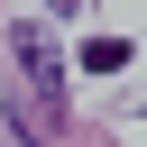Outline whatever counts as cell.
I'll return each instance as SVG.
<instances>
[{"label": "cell", "mask_w": 147, "mask_h": 147, "mask_svg": "<svg viewBox=\"0 0 147 147\" xmlns=\"http://www.w3.org/2000/svg\"><path fill=\"white\" fill-rule=\"evenodd\" d=\"M9 55H18V83H28V110H18V119H28V138L46 147V138L64 129V119H55V110H64V64H55V37H46V28H9Z\"/></svg>", "instance_id": "obj_1"}, {"label": "cell", "mask_w": 147, "mask_h": 147, "mask_svg": "<svg viewBox=\"0 0 147 147\" xmlns=\"http://www.w3.org/2000/svg\"><path fill=\"white\" fill-rule=\"evenodd\" d=\"M83 64H92V74H119V64H129V46H119V37H92V46H83Z\"/></svg>", "instance_id": "obj_2"}]
</instances>
